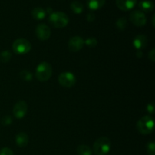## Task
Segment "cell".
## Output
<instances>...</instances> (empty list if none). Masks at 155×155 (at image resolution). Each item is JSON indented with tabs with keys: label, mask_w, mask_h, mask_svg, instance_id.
Listing matches in <instances>:
<instances>
[{
	"label": "cell",
	"mask_w": 155,
	"mask_h": 155,
	"mask_svg": "<svg viewBox=\"0 0 155 155\" xmlns=\"http://www.w3.org/2000/svg\"><path fill=\"white\" fill-rule=\"evenodd\" d=\"M111 148V142L109 138L102 136L97 139L93 145V151L96 155H106Z\"/></svg>",
	"instance_id": "cell-1"
},
{
	"label": "cell",
	"mask_w": 155,
	"mask_h": 155,
	"mask_svg": "<svg viewBox=\"0 0 155 155\" xmlns=\"http://www.w3.org/2000/svg\"><path fill=\"white\" fill-rule=\"evenodd\" d=\"M154 119L149 115L142 117L139 120L136 124L138 131L143 135H148L154 130Z\"/></svg>",
	"instance_id": "cell-2"
},
{
	"label": "cell",
	"mask_w": 155,
	"mask_h": 155,
	"mask_svg": "<svg viewBox=\"0 0 155 155\" xmlns=\"http://www.w3.org/2000/svg\"><path fill=\"white\" fill-rule=\"evenodd\" d=\"M52 74L51 65L48 62L43 61L39 64L36 69L35 76L40 82H45L49 80Z\"/></svg>",
	"instance_id": "cell-3"
},
{
	"label": "cell",
	"mask_w": 155,
	"mask_h": 155,
	"mask_svg": "<svg viewBox=\"0 0 155 155\" xmlns=\"http://www.w3.org/2000/svg\"><path fill=\"white\" fill-rule=\"evenodd\" d=\"M48 21L55 28H64L69 23V18L62 12H52L49 15Z\"/></svg>",
	"instance_id": "cell-4"
},
{
	"label": "cell",
	"mask_w": 155,
	"mask_h": 155,
	"mask_svg": "<svg viewBox=\"0 0 155 155\" xmlns=\"http://www.w3.org/2000/svg\"><path fill=\"white\" fill-rule=\"evenodd\" d=\"M12 49L17 54H25L31 50V44L26 39H18L13 42Z\"/></svg>",
	"instance_id": "cell-5"
},
{
	"label": "cell",
	"mask_w": 155,
	"mask_h": 155,
	"mask_svg": "<svg viewBox=\"0 0 155 155\" xmlns=\"http://www.w3.org/2000/svg\"><path fill=\"white\" fill-rule=\"evenodd\" d=\"M58 83L63 87L71 88L75 85L76 77L71 72H63L59 75Z\"/></svg>",
	"instance_id": "cell-6"
},
{
	"label": "cell",
	"mask_w": 155,
	"mask_h": 155,
	"mask_svg": "<svg viewBox=\"0 0 155 155\" xmlns=\"http://www.w3.org/2000/svg\"><path fill=\"white\" fill-rule=\"evenodd\" d=\"M130 19L131 22L137 27H143L146 24L147 19L145 14L139 10L133 11L130 15Z\"/></svg>",
	"instance_id": "cell-7"
},
{
	"label": "cell",
	"mask_w": 155,
	"mask_h": 155,
	"mask_svg": "<svg viewBox=\"0 0 155 155\" xmlns=\"http://www.w3.org/2000/svg\"><path fill=\"white\" fill-rule=\"evenodd\" d=\"M27 104L24 101H19L15 104L13 108V114L17 119H22L27 112Z\"/></svg>",
	"instance_id": "cell-8"
},
{
	"label": "cell",
	"mask_w": 155,
	"mask_h": 155,
	"mask_svg": "<svg viewBox=\"0 0 155 155\" xmlns=\"http://www.w3.org/2000/svg\"><path fill=\"white\" fill-rule=\"evenodd\" d=\"M36 37L41 41H45L51 36V30L49 27L44 24H40L36 27Z\"/></svg>",
	"instance_id": "cell-9"
},
{
	"label": "cell",
	"mask_w": 155,
	"mask_h": 155,
	"mask_svg": "<svg viewBox=\"0 0 155 155\" xmlns=\"http://www.w3.org/2000/svg\"><path fill=\"white\" fill-rule=\"evenodd\" d=\"M84 45V40L79 36H74L70 39L68 42V48L72 52H77L83 48Z\"/></svg>",
	"instance_id": "cell-10"
},
{
	"label": "cell",
	"mask_w": 155,
	"mask_h": 155,
	"mask_svg": "<svg viewBox=\"0 0 155 155\" xmlns=\"http://www.w3.org/2000/svg\"><path fill=\"white\" fill-rule=\"evenodd\" d=\"M137 3V0H116V5L118 8L124 12L131 10Z\"/></svg>",
	"instance_id": "cell-11"
},
{
	"label": "cell",
	"mask_w": 155,
	"mask_h": 155,
	"mask_svg": "<svg viewBox=\"0 0 155 155\" xmlns=\"http://www.w3.org/2000/svg\"><path fill=\"white\" fill-rule=\"evenodd\" d=\"M133 46L138 50H141L146 47L148 40L145 35H138L133 39Z\"/></svg>",
	"instance_id": "cell-12"
},
{
	"label": "cell",
	"mask_w": 155,
	"mask_h": 155,
	"mask_svg": "<svg viewBox=\"0 0 155 155\" xmlns=\"http://www.w3.org/2000/svg\"><path fill=\"white\" fill-rule=\"evenodd\" d=\"M15 142H16L17 145L20 148H24L28 145L29 142V137L28 135L25 133H19L17 134L15 136Z\"/></svg>",
	"instance_id": "cell-13"
},
{
	"label": "cell",
	"mask_w": 155,
	"mask_h": 155,
	"mask_svg": "<svg viewBox=\"0 0 155 155\" xmlns=\"http://www.w3.org/2000/svg\"><path fill=\"white\" fill-rule=\"evenodd\" d=\"M105 4V0H88L87 5L92 11L98 10Z\"/></svg>",
	"instance_id": "cell-14"
},
{
	"label": "cell",
	"mask_w": 155,
	"mask_h": 155,
	"mask_svg": "<svg viewBox=\"0 0 155 155\" xmlns=\"http://www.w3.org/2000/svg\"><path fill=\"white\" fill-rule=\"evenodd\" d=\"M31 14L33 18L34 19L38 20V21L44 19L45 18V16H46V12L42 8L40 7H36L35 8H33L32 10Z\"/></svg>",
	"instance_id": "cell-15"
},
{
	"label": "cell",
	"mask_w": 155,
	"mask_h": 155,
	"mask_svg": "<svg viewBox=\"0 0 155 155\" xmlns=\"http://www.w3.org/2000/svg\"><path fill=\"white\" fill-rule=\"evenodd\" d=\"M139 8L141 9V12H151L154 10V3L151 1H142L139 4Z\"/></svg>",
	"instance_id": "cell-16"
},
{
	"label": "cell",
	"mask_w": 155,
	"mask_h": 155,
	"mask_svg": "<svg viewBox=\"0 0 155 155\" xmlns=\"http://www.w3.org/2000/svg\"><path fill=\"white\" fill-rule=\"evenodd\" d=\"M77 153L78 155H92V151L88 145H80L77 148Z\"/></svg>",
	"instance_id": "cell-17"
},
{
	"label": "cell",
	"mask_w": 155,
	"mask_h": 155,
	"mask_svg": "<svg viewBox=\"0 0 155 155\" xmlns=\"http://www.w3.org/2000/svg\"><path fill=\"white\" fill-rule=\"evenodd\" d=\"M71 8L75 14H81L83 12V5L79 1H74L71 4Z\"/></svg>",
	"instance_id": "cell-18"
},
{
	"label": "cell",
	"mask_w": 155,
	"mask_h": 155,
	"mask_svg": "<svg viewBox=\"0 0 155 155\" xmlns=\"http://www.w3.org/2000/svg\"><path fill=\"white\" fill-rule=\"evenodd\" d=\"M12 58V53L11 51L5 50L0 53V61L2 63H7Z\"/></svg>",
	"instance_id": "cell-19"
},
{
	"label": "cell",
	"mask_w": 155,
	"mask_h": 155,
	"mask_svg": "<svg viewBox=\"0 0 155 155\" xmlns=\"http://www.w3.org/2000/svg\"><path fill=\"white\" fill-rule=\"evenodd\" d=\"M127 19H126L125 18H124V17L119 18V19L117 21L116 27L119 30H121V31H122V30H124L126 28H127Z\"/></svg>",
	"instance_id": "cell-20"
},
{
	"label": "cell",
	"mask_w": 155,
	"mask_h": 155,
	"mask_svg": "<svg viewBox=\"0 0 155 155\" xmlns=\"http://www.w3.org/2000/svg\"><path fill=\"white\" fill-rule=\"evenodd\" d=\"M20 77L22 80H25V81H30L33 79V74L30 71L24 70L20 73Z\"/></svg>",
	"instance_id": "cell-21"
},
{
	"label": "cell",
	"mask_w": 155,
	"mask_h": 155,
	"mask_svg": "<svg viewBox=\"0 0 155 155\" xmlns=\"http://www.w3.org/2000/svg\"><path fill=\"white\" fill-rule=\"evenodd\" d=\"M84 43L87 46L90 47V48H95L97 45V44H98V41H97V39L95 38L90 37L86 39V41H84Z\"/></svg>",
	"instance_id": "cell-22"
},
{
	"label": "cell",
	"mask_w": 155,
	"mask_h": 155,
	"mask_svg": "<svg viewBox=\"0 0 155 155\" xmlns=\"http://www.w3.org/2000/svg\"><path fill=\"white\" fill-rule=\"evenodd\" d=\"M147 153L148 155H155V144L154 142L148 143L146 147Z\"/></svg>",
	"instance_id": "cell-23"
},
{
	"label": "cell",
	"mask_w": 155,
	"mask_h": 155,
	"mask_svg": "<svg viewBox=\"0 0 155 155\" xmlns=\"http://www.w3.org/2000/svg\"><path fill=\"white\" fill-rule=\"evenodd\" d=\"M12 123V117L8 116V115L4 116L1 120V124L2 126H8L10 125Z\"/></svg>",
	"instance_id": "cell-24"
},
{
	"label": "cell",
	"mask_w": 155,
	"mask_h": 155,
	"mask_svg": "<svg viewBox=\"0 0 155 155\" xmlns=\"http://www.w3.org/2000/svg\"><path fill=\"white\" fill-rule=\"evenodd\" d=\"M0 155H14L13 151L9 148H2L0 150Z\"/></svg>",
	"instance_id": "cell-25"
},
{
	"label": "cell",
	"mask_w": 155,
	"mask_h": 155,
	"mask_svg": "<svg viewBox=\"0 0 155 155\" xmlns=\"http://www.w3.org/2000/svg\"><path fill=\"white\" fill-rule=\"evenodd\" d=\"M148 58L151 61L154 62L155 61V50L154 48L151 49L150 51V52L148 53Z\"/></svg>",
	"instance_id": "cell-26"
},
{
	"label": "cell",
	"mask_w": 155,
	"mask_h": 155,
	"mask_svg": "<svg viewBox=\"0 0 155 155\" xmlns=\"http://www.w3.org/2000/svg\"><path fill=\"white\" fill-rule=\"evenodd\" d=\"M86 18H87V21H89V22H92V21H95V15H94L92 12H89L87 15V16H86Z\"/></svg>",
	"instance_id": "cell-27"
},
{
	"label": "cell",
	"mask_w": 155,
	"mask_h": 155,
	"mask_svg": "<svg viewBox=\"0 0 155 155\" xmlns=\"http://www.w3.org/2000/svg\"><path fill=\"white\" fill-rule=\"evenodd\" d=\"M147 110H148V112H149L150 114L154 113V103H150V104H148V106H147Z\"/></svg>",
	"instance_id": "cell-28"
},
{
	"label": "cell",
	"mask_w": 155,
	"mask_h": 155,
	"mask_svg": "<svg viewBox=\"0 0 155 155\" xmlns=\"http://www.w3.org/2000/svg\"><path fill=\"white\" fill-rule=\"evenodd\" d=\"M46 12H48V13H49L50 15H51V13H52V9L51 8H47V10H46Z\"/></svg>",
	"instance_id": "cell-29"
},
{
	"label": "cell",
	"mask_w": 155,
	"mask_h": 155,
	"mask_svg": "<svg viewBox=\"0 0 155 155\" xmlns=\"http://www.w3.org/2000/svg\"><path fill=\"white\" fill-rule=\"evenodd\" d=\"M152 24L153 26H154V15H153L152 17Z\"/></svg>",
	"instance_id": "cell-30"
}]
</instances>
